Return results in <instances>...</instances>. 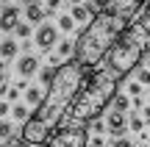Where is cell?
<instances>
[{
    "mask_svg": "<svg viewBox=\"0 0 150 147\" xmlns=\"http://www.w3.org/2000/svg\"><path fill=\"white\" fill-rule=\"evenodd\" d=\"M117 94V75L108 70H97L92 67V72H86L83 86L78 89L75 100L67 106V111L61 114L59 125L70 128V125H83V122H92L106 111V106L114 100Z\"/></svg>",
    "mask_w": 150,
    "mask_h": 147,
    "instance_id": "6da1fadb",
    "label": "cell"
},
{
    "mask_svg": "<svg viewBox=\"0 0 150 147\" xmlns=\"http://www.w3.org/2000/svg\"><path fill=\"white\" fill-rule=\"evenodd\" d=\"M142 22L150 28V0H147V6H145V11H142Z\"/></svg>",
    "mask_w": 150,
    "mask_h": 147,
    "instance_id": "f1b7e54d",
    "label": "cell"
},
{
    "mask_svg": "<svg viewBox=\"0 0 150 147\" xmlns=\"http://www.w3.org/2000/svg\"><path fill=\"white\" fill-rule=\"evenodd\" d=\"M11 117H14V120H20V122H25L28 117H31V111H28V106H22V103H17L14 108H11Z\"/></svg>",
    "mask_w": 150,
    "mask_h": 147,
    "instance_id": "ffe728a7",
    "label": "cell"
},
{
    "mask_svg": "<svg viewBox=\"0 0 150 147\" xmlns=\"http://www.w3.org/2000/svg\"><path fill=\"white\" fill-rule=\"evenodd\" d=\"M131 22L122 20V17H117L114 11L100 8L89 22H86V28L81 31L78 42H75V61H78L81 67H86V70L97 67V61L106 58V53L111 50V44L117 42V36Z\"/></svg>",
    "mask_w": 150,
    "mask_h": 147,
    "instance_id": "7a4b0ae2",
    "label": "cell"
},
{
    "mask_svg": "<svg viewBox=\"0 0 150 147\" xmlns=\"http://www.w3.org/2000/svg\"><path fill=\"white\" fill-rule=\"evenodd\" d=\"M50 139V125H45L39 117H28L25 122H22V142L25 144H33V147H39V144H45Z\"/></svg>",
    "mask_w": 150,
    "mask_h": 147,
    "instance_id": "8992f818",
    "label": "cell"
},
{
    "mask_svg": "<svg viewBox=\"0 0 150 147\" xmlns=\"http://www.w3.org/2000/svg\"><path fill=\"white\" fill-rule=\"evenodd\" d=\"M8 147H28V144H25V142H22V144H14V142H8ZM31 147H33V144H31Z\"/></svg>",
    "mask_w": 150,
    "mask_h": 147,
    "instance_id": "1f68e13d",
    "label": "cell"
},
{
    "mask_svg": "<svg viewBox=\"0 0 150 147\" xmlns=\"http://www.w3.org/2000/svg\"><path fill=\"white\" fill-rule=\"evenodd\" d=\"M17 72H20V78H33L39 72V58L36 56H22L20 61H17Z\"/></svg>",
    "mask_w": 150,
    "mask_h": 147,
    "instance_id": "7c38bea8",
    "label": "cell"
},
{
    "mask_svg": "<svg viewBox=\"0 0 150 147\" xmlns=\"http://www.w3.org/2000/svg\"><path fill=\"white\" fill-rule=\"evenodd\" d=\"M42 97H45V94H42V89H39V86H28L25 89V103L31 106V108H36V106L42 103Z\"/></svg>",
    "mask_w": 150,
    "mask_h": 147,
    "instance_id": "9a60e30c",
    "label": "cell"
},
{
    "mask_svg": "<svg viewBox=\"0 0 150 147\" xmlns=\"http://www.w3.org/2000/svg\"><path fill=\"white\" fill-rule=\"evenodd\" d=\"M56 39H59V25H53V22H39L36 36H33L36 47H39V50H53Z\"/></svg>",
    "mask_w": 150,
    "mask_h": 147,
    "instance_id": "ba28073f",
    "label": "cell"
},
{
    "mask_svg": "<svg viewBox=\"0 0 150 147\" xmlns=\"http://www.w3.org/2000/svg\"><path fill=\"white\" fill-rule=\"evenodd\" d=\"M83 147H106V142L100 139V133H95V139L86 136V144H83Z\"/></svg>",
    "mask_w": 150,
    "mask_h": 147,
    "instance_id": "484cf974",
    "label": "cell"
},
{
    "mask_svg": "<svg viewBox=\"0 0 150 147\" xmlns=\"http://www.w3.org/2000/svg\"><path fill=\"white\" fill-rule=\"evenodd\" d=\"M103 8H108V11H114L117 17L134 22L136 14H139V8H142V0H106V6H103Z\"/></svg>",
    "mask_w": 150,
    "mask_h": 147,
    "instance_id": "52a82bcc",
    "label": "cell"
},
{
    "mask_svg": "<svg viewBox=\"0 0 150 147\" xmlns=\"http://www.w3.org/2000/svg\"><path fill=\"white\" fill-rule=\"evenodd\" d=\"M8 114V100H6V103H0V117H6Z\"/></svg>",
    "mask_w": 150,
    "mask_h": 147,
    "instance_id": "f546056e",
    "label": "cell"
},
{
    "mask_svg": "<svg viewBox=\"0 0 150 147\" xmlns=\"http://www.w3.org/2000/svg\"><path fill=\"white\" fill-rule=\"evenodd\" d=\"M59 31H64V33H72L75 31V20H72V14H59Z\"/></svg>",
    "mask_w": 150,
    "mask_h": 147,
    "instance_id": "e0dca14e",
    "label": "cell"
},
{
    "mask_svg": "<svg viewBox=\"0 0 150 147\" xmlns=\"http://www.w3.org/2000/svg\"><path fill=\"white\" fill-rule=\"evenodd\" d=\"M20 3H25V6H28V3H36V0H20Z\"/></svg>",
    "mask_w": 150,
    "mask_h": 147,
    "instance_id": "d6a6232c",
    "label": "cell"
},
{
    "mask_svg": "<svg viewBox=\"0 0 150 147\" xmlns=\"http://www.w3.org/2000/svg\"><path fill=\"white\" fill-rule=\"evenodd\" d=\"M136 81H139L142 86H150V67H145V70L136 72Z\"/></svg>",
    "mask_w": 150,
    "mask_h": 147,
    "instance_id": "7402d4cb",
    "label": "cell"
},
{
    "mask_svg": "<svg viewBox=\"0 0 150 147\" xmlns=\"http://www.w3.org/2000/svg\"><path fill=\"white\" fill-rule=\"evenodd\" d=\"M17 53H20V44H17L14 39H3V42H0V58L11 61V58H17Z\"/></svg>",
    "mask_w": 150,
    "mask_h": 147,
    "instance_id": "5bb4252c",
    "label": "cell"
},
{
    "mask_svg": "<svg viewBox=\"0 0 150 147\" xmlns=\"http://www.w3.org/2000/svg\"><path fill=\"white\" fill-rule=\"evenodd\" d=\"M145 61H147V67H150V53H147V56H145Z\"/></svg>",
    "mask_w": 150,
    "mask_h": 147,
    "instance_id": "836d02e7",
    "label": "cell"
},
{
    "mask_svg": "<svg viewBox=\"0 0 150 147\" xmlns=\"http://www.w3.org/2000/svg\"><path fill=\"white\" fill-rule=\"evenodd\" d=\"M147 53H150V28L142 20H134L106 53V70L114 72L117 78H125L134 70H139Z\"/></svg>",
    "mask_w": 150,
    "mask_h": 147,
    "instance_id": "277c9868",
    "label": "cell"
},
{
    "mask_svg": "<svg viewBox=\"0 0 150 147\" xmlns=\"http://www.w3.org/2000/svg\"><path fill=\"white\" fill-rule=\"evenodd\" d=\"M114 111H122V114H128L131 108V94H114Z\"/></svg>",
    "mask_w": 150,
    "mask_h": 147,
    "instance_id": "2e32d148",
    "label": "cell"
},
{
    "mask_svg": "<svg viewBox=\"0 0 150 147\" xmlns=\"http://www.w3.org/2000/svg\"><path fill=\"white\" fill-rule=\"evenodd\" d=\"M61 3H64V0H47V3H45L47 8H45V11H47V14H56V11L61 8Z\"/></svg>",
    "mask_w": 150,
    "mask_h": 147,
    "instance_id": "4316f807",
    "label": "cell"
},
{
    "mask_svg": "<svg viewBox=\"0 0 150 147\" xmlns=\"http://www.w3.org/2000/svg\"><path fill=\"white\" fill-rule=\"evenodd\" d=\"M111 147H136L134 142H131V139H125V136H117V139H114V144Z\"/></svg>",
    "mask_w": 150,
    "mask_h": 147,
    "instance_id": "83f0119b",
    "label": "cell"
},
{
    "mask_svg": "<svg viewBox=\"0 0 150 147\" xmlns=\"http://www.w3.org/2000/svg\"><path fill=\"white\" fill-rule=\"evenodd\" d=\"M70 3H72V6H75V3H83V0H70Z\"/></svg>",
    "mask_w": 150,
    "mask_h": 147,
    "instance_id": "e575fe53",
    "label": "cell"
},
{
    "mask_svg": "<svg viewBox=\"0 0 150 147\" xmlns=\"http://www.w3.org/2000/svg\"><path fill=\"white\" fill-rule=\"evenodd\" d=\"M83 144H86V128L70 125V128H59V133H53L42 147H83Z\"/></svg>",
    "mask_w": 150,
    "mask_h": 147,
    "instance_id": "5b68a950",
    "label": "cell"
},
{
    "mask_svg": "<svg viewBox=\"0 0 150 147\" xmlns=\"http://www.w3.org/2000/svg\"><path fill=\"white\" fill-rule=\"evenodd\" d=\"M139 111H142V117H145V120L150 122V106H145V108H139Z\"/></svg>",
    "mask_w": 150,
    "mask_h": 147,
    "instance_id": "4dcf8cb0",
    "label": "cell"
},
{
    "mask_svg": "<svg viewBox=\"0 0 150 147\" xmlns=\"http://www.w3.org/2000/svg\"><path fill=\"white\" fill-rule=\"evenodd\" d=\"M0 139H3V142H8V139H11V125L6 120H0Z\"/></svg>",
    "mask_w": 150,
    "mask_h": 147,
    "instance_id": "cb8c5ba5",
    "label": "cell"
},
{
    "mask_svg": "<svg viewBox=\"0 0 150 147\" xmlns=\"http://www.w3.org/2000/svg\"><path fill=\"white\" fill-rule=\"evenodd\" d=\"M128 94H131V97H142V83L139 81H131L128 83Z\"/></svg>",
    "mask_w": 150,
    "mask_h": 147,
    "instance_id": "d4e9b609",
    "label": "cell"
},
{
    "mask_svg": "<svg viewBox=\"0 0 150 147\" xmlns=\"http://www.w3.org/2000/svg\"><path fill=\"white\" fill-rule=\"evenodd\" d=\"M45 17H47V11H45L39 3H28V6H25V20L31 22V25H39V22H45Z\"/></svg>",
    "mask_w": 150,
    "mask_h": 147,
    "instance_id": "4fadbf2b",
    "label": "cell"
},
{
    "mask_svg": "<svg viewBox=\"0 0 150 147\" xmlns=\"http://www.w3.org/2000/svg\"><path fill=\"white\" fill-rule=\"evenodd\" d=\"M53 75H56V67L53 64L45 67V70H39V81H42V83H50V81H53Z\"/></svg>",
    "mask_w": 150,
    "mask_h": 147,
    "instance_id": "44dd1931",
    "label": "cell"
},
{
    "mask_svg": "<svg viewBox=\"0 0 150 147\" xmlns=\"http://www.w3.org/2000/svg\"><path fill=\"white\" fill-rule=\"evenodd\" d=\"M17 22H20V8L6 3V8L0 11V31H3V33H11L17 28Z\"/></svg>",
    "mask_w": 150,
    "mask_h": 147,
    "instance_id": "30bf717a",
    "label": "cell"
},
{
    "mask_svg": "<svg viewBox=\"0 0 150 147\" xmlns=\"http://www.w3.org/2000/svg\"><path fill=\"white\" fill-rule=\"evenodd\" d=\"M106 131L111 133L114 139H117V136H125V131H128V120H125L122 111H111V114L106 117Z\"/></svg>",
    "mask_w": 150,
    "mask_h": 147,
    "instance_id": "9c48e42d",
    "label": "cell"
},
{
    "mask_svg": "<svg viewBox=\"0 0 150 147\" xmlns=\"http://www.w3.org/2000/svg\"><path fill=\"white\" fill-rule=\"evenodd\" d=\"M147 103H150V97H147Z\"/></svg>",
    "mask_w": 150,
    "mask_h": 147,
    "instance_id": "74e56055",
    "label": "cell"
},
{
    "mask_svg": "<svg viewBox=\"0 0 150 147\" xmlns=\"http://www.w3.org/2000/svg\"><path fill=\"white\" fill-rule=\"evenodd\" d=\"M83 81H86V67H81L78 61L59 64L53 81L47 83V92H45L42 103L33 108V117H39L45 125H59L61 114H64L67 106L75 100V94L83 86Z\"/></svg>",
    "mask_w": 150,
    "mask_h": 147,
    "instance_id": "3957f363",
    "label": "cell"
},
{
    "mask_svg": "<svg viewBox=\"0 0 150 147\" xmlns=\"http://www.w3.org/2000/svg\"><path fill=\"white\" fill-rule=\"evenodd\" d=\"M70 14H72L75 25H86V22H89L92 17L97 14V8H95V6H92V3H75Z\"/></svg>",
    "mask_w": 150,
    "mask_h": 147,
    "instance_id": "8fae6325",
    "label": "cell"
},
{
    "mask_svg": "<svg viewBox=\"0 0 150 147\" xmlns=\"http://www.w3.org/2000/svg\"><path fill=\"white\" fill-rule=\"evenodd\" d=\"M142 128H145V117H139V114H131V117H128V131H134V133H142Z\"/></svg>",
    "mask_w": 150,
    "mask_h": 147,
    "instance_id": "ac0fdd59",
    "label": "cell"
},
{
    "mask_svg": "<svg viewBox=\"0 0 150 147\" xmlns=\"http://www.w3.org/2000/svg\"><path fill=\"white\" fill-rule=\"evenodd\" d=\"M6 3H8V0H0V6H6Z\"/></svg>",
    "mask_w": 150,
    "mask_h": 147,
    "instance_id": "d590c367",
    "label": "cell"
},
{
    "mask_svg": "<svg viewBox=\"0 0 150 147\" xmlns=\"http://www.w3.org/2000/svg\"><path fill=\"white\" fill-rule=\"evenodd\" d=\"M136 147H150V144H136Z\"/></svg>",
    "mask_w": 150,
    "mask_h": 147,
    "instance_id": "8d00e7d4",
    "label": "cell"
},
{
    "mask_svg": "<svg viewBox=\"0 0 150 147\" xmlns=\"http://www.w3.org/2000/svg\"><path fill=\"white\" fill-rule=\"evenodd\" d=\"M14 33H17V36H31V22H17Z\"/></svg>",
    "mask_w": 150,
    "mask_h": 147,
    "instance_id": "603a6c76",
    "label": "cell"
},
{
    "mask_svg": "<svg viewBox=\"0 0 150 147\" xmlns=\"http://www.w3.org/2000/svg\"><path fill=\"white\" fill-rule=\"evenodd\" d=\"M75 53V42L72 39H64V42H59V58H67V56Z\"/></svg>",
    "mask_w": 150,
    "mask_h": 147,
    "instance_id": "d6986e66",
    "label": "cell"
}]
</instances>
